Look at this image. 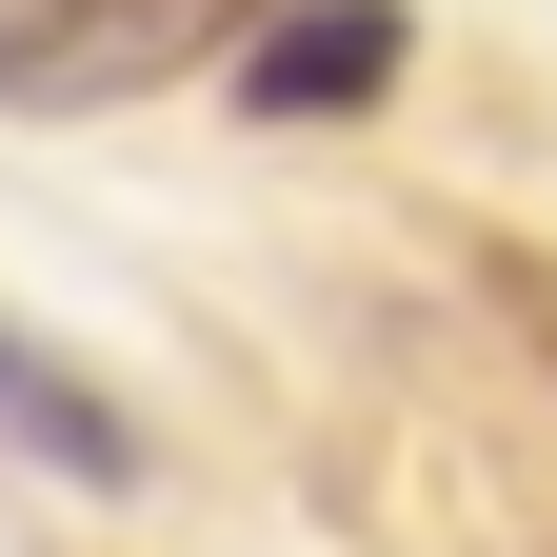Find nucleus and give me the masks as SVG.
I'll use <instances>...</instances> for the list:
<instances>
[{"label":"nucleus","instance_id":"nucleus-3","mask_svg":"<svg viewBox=\"0 0 557 557\" xmlns=\"http://www.w3.org/2000/svg\"><path fill=\"white\" fill-rule=\"evenodd\" d=\"M0 438H21L40 478H81V498H120V478H139V418L60 359V338H21V319H0Z\"/></svg>","mask_w":557,"mask_h":557},{"label":"nucleus","instance_id":"nucleus-2","mask_svg":"<svg viewBox=\"0 0 557 557\" xmlns=\"http://www.w3.org/2000/svg\"><path fill=\"white\" fill-rule=\"evenodd\" d=\"M398 60H418V21H398V0H259L220 81H239V120L319 139V120H379V100H398Z\"/></svg>","mask_w":557,"mask_h":557},{"label":"nucleus","instance_id":"nucleus-1","mask_svg":"<svg viewBox=\"0 0 557 557\" xmlns=\"http://www.w3.org/2000/svg\"><path fill=\"white\" fill-rule=\"evenodd\" d=\"M259 0H0V100L21 120H120V100H180L199 60H239Z\"/></svg>","mask_w":557,"mask_h":557}]
</instances>
